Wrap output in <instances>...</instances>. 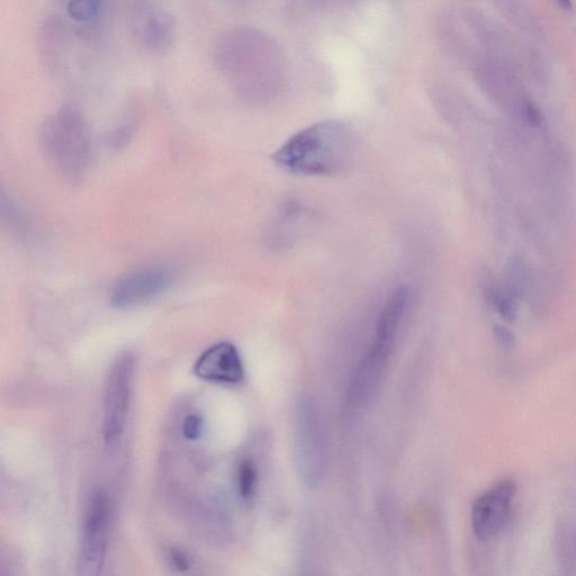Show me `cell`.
<instances>
[{
	"instance_id": "6da1fadb",
	"label": "cell",
	"mask_w": 576,
	"mask_h": 576,
	"mask_svg": "<svg viewBox=\"0 0 576 576\" xmlns=\"http://www.w3.org/2000/svg\"><path fill=\"white\" fill-rule=\"evenodd\" d=\"M355 138L345 124L322 122L293 135L273 156L275 164L294 175L328 176L345 168Z\"/></svg>"
},
{
	"instance_id": "7a4b0ae2",
	"label": "cell",
	"mask_w": 576,
	"mask_h": 576,
	"mask_svg": "<svg viewBox=\"0 0 576 576\" xmlns=\"http://www.w3.org/2000/svg\"><path fill=\"white\" fill-rule=\"evenodd\" d=\"M400 322L390 315H383L377 322L375 338L356 367L348 385L345 409L348 416H357L374 399L389 363Z\"/></svg>"
},
{
	"instance_id": "3957f363",
	"label": "cell",
	"mask_w": 576,
	"mask_h": 576,
	"mask_svg": "<svg viewBox=\"0 0 576 576\" xmlns=\"http://www.w3.org/2000/svg\"><path fill=\"white\" fill-rule=\"evenodd\" d=\"M294 455L303 482L318 488L328 472V440L321 410L310 396L297 403Z\"/></svg>"
},
{
	"instance_id": "277c9868",
	"label": "cell",
	"mask_w": 576,
	"mask_h": 576,
	"mask_svg": "<svg viewBox=\"0 0 576 576\" xmlns=\"http://www.w3.org/2000/svg\"><path fill=\"white\" fill-rule=\"evenodd\" d=\"M45 153L63 175L71 178L85 173L89 165V133L83 117L72 111H62L45 124L42 131Z\"/></svg>"
},
{
	"instance_id": "5b68a950",
	"label": "cell",
	"mask_w": 576,
	"mask_h": 576,
	"mask_svg": "<svg viewBox=\"0 0 576 576\" xmlns=\"http://www.w3.org/2000/svg\"><path fill=\"white\" fill-rule=\"evenodd\" d=\"M135 358L124 353L111 368L104 394L103 437L105 444L114 448L121 443L128 421Z\"/></svg>"
},
{
	"instance_id": "8992f818",
	"label": "cell",
	"mask_w": 576,
	"mask_h": 576,
	"mask_svg": "<svg viewBox=\"0 0 576 576\" xmlns=\"http://www.w3.org/2000/svg\"><path fill=\"white\" fill-rule=\"evenodd\" d=\"M112 502L104 491L90 499L84 519L83 536L78 558L79 574L96 576L102 572L110 538Z\"/></svg>"
},
{
	"instance_id": "52a82bcc",
	"label": "cell",
	"mask_w": 576,
	"mask_h": 576,
	"mask_svg": "<svg viewBox=\"0 0 576 576\" xmlns=\"http://www.w3.org/2000/svg\"><path fill=\"white\" fill-rule=\"evenodd\" d=\"M517 493L513 480L502 481L477 499L472 508V527L480 540H489L506 526Z\"/></svg>"
},
{
	"instance_id": "ba28073f",
	"label": "cell",
	"mask_w": 576,
	"mask_h": 576,
	"mask_svg": "<svg viewBox=\"0 0 576 576\" xmlns=\"http://www.w3.org/2000/svg\"><path fill=\"white\" fill-rule=\"evenodd\" d=\"M174 274L168 268L151 267L137 270L120 279L113 287L111 303L115 308H130L155 299L173 283Z\"/></svg>"
},
{
	"instance_id": "9c48e42d",
	"label": "cell",
	"mask_w": 576,
	"mask_h": 576,
	"mask_svg": "<svg viewBox=\"0 0 576 576\" xmlns=\"http://www.w3.org/2000/svg\"><path fill=\"white\" fill-rule=\"evenodd\" d=\"M193 372L205 382L222 385H237L245 378V366L239 350L228 341L206 349L197 358Z\"/></svg>"
},
{
	"instance_id": "30bf717a",
	"label": "cell",
	"mask_w": 576,
	"mask_h": 576,
	"mask_svg": "<svg viewBox=\"0 0 576 576\" xmlns=\"http://www.w3.org/2000/svg\"><path fill=\"white\" fill-rule=\"evenodd\" d=\"M144 41L149 47L156 50H164L173 43L174 26L170 18L165 15H153L144 26Z\"/></svg>"
},
{
	"instance_id": "8fae6325",
	"label": "cell",
	"mask_w": 576,
	"mask_h": 576,
	"mask_svg": "<svg viewBox=\"0 0 576 576\" xmlns=\"http://www.w3.org/2000/svg\"><path fill=\"white\" fill-rule=\"evenodd\" d=\"M486 297L493 305V308L508 322H515L517 319L516 295L510 288L499 285H491L485 290Z\"/></svg>"
},
{
	"instance_id": "7c38bea8",
	"label": "cell",
	"mask_w": 576,
	"mask_h": 576,
	"mask_svg": "<svg viewBox=\"0 0 576 576\" xmlns=\"http://www.w3.org/2000/svg\"><path fill=\"white\" fill-rule=\"evenodd\" d=\"M257 467L250 458L243 459L238 467L237 484L240 497L245 501L254 498L257 490Z\"/></svg>"
},
{
	"instance_id": "4fadbf2b",
	"label": "cell",
	"mask_w": 576,
	"mask_h": 576,
	"mask_svg": "<svg viewBox=\"0 0 576 576\" xmlns=\"http://www.w3.org/2000/svg\"><path fill=\"white\" fill-rule=\"evenodd\" d=\"M101 8L102 0H69L67 11L72 20L90 24L97 20Z\"/></svg>"
},
{
	"instance_id": "5bb4252c",
	"label": "cell",
	"mask_w": 576,
	"mask_h": 576,
	"mask_svg": "<svg viewBox=\"0 0 576 576\" xmlns=\"http://www.w3.org/2000/svg\"><path fill=\"white\" fill-rule=\"evenodd\" d=\"M204 431V420L197 413L188 414L183 422V435L187 440L196 441Z\"/></svg>"
},
{
	"instance_id": "9a60e30c",
	"label": "cell",
	"mask_w": 576,
	"mask_h": 576,
	"mask_svg": "<svg viewBox=\"0 0 576 576\" xmlns=\"http://www.w3.org/2000/svg\"><path fill=\"white\" fill-rule=\"evenodd\" d=\"M167 561L171 569L179 573H186L191 570L192 567V558L189 557L183 549L175 547L169 549L167 553Z\"/></svg>"
},
{
	"instance_id": "2e32d148",
	"label": "cell",
	"mask_w": 576,
	"mask_h": 576,
	"mask_svg": "<svg viewBox=\"0 0 576 576\" xmlns=\"http://www.w3.org/2000/svg\"><path fill=\"white\" fill-rule=\"evenodd\" d=\"M494 335L503 348L510 349L515 345V337H513L512 332L506 327H494Z\"/></svg>"
},
{
	"instance_id": "e0dca14e",
	"label": "cell",
	"mask_w": 576,
	"mask_h": 576,
	"mask_svg": "<svg viewBox=\"0 0 576 576\" xmlns=\"http://www.w3.org/2000/svg\"><path fill=\"white\" fill-rule=\"evenodd\" d=\"M556 4L560 6L563 11L569 12L573 9V2L572 0H555Z\"/></svg>"
}]
</instances>
